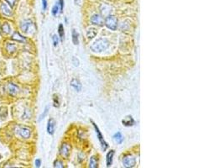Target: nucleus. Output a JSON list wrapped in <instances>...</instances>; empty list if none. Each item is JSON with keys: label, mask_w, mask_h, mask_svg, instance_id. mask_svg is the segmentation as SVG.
Segmentation results:
<instances>
[{"label": "nucleus", "mask_w": 224, "mask_h": 168, "mask_svg": "<svg viewBox=\"0 0 224 168\" xmlns=\"http://www.w3.org/2000/svg\"><path fill=\"white\" fill-rule=\"evenodd\" d=\"M19 91V88L15 83L10 82V83L8 84V92L10 96H13V97L16 96L18 94Z\"/></svg>", "instance_id": "0eeeda50"}, {"label": "nucleus", "mask_w": 224, "mask_h": 168, "mask_svg": "<svg viewBox=\"0 0 224 168\" xmlns=\"http://www.w3.org/2000/svg\"><path fill=\"white\" fill-rule=\"evenodd\" d=\"M41 166V161L40 159H36L35 160V167H40Z\"/></svg>", "instance_id": "2f4dec72"}, {"label": "nucleus", "mask_w": 224, "mask_h": 168, "mask_svg": "<svg viewBox=\"0 0 224 168\" xmlns=\"http://www.w3.org/2000/svg\"><path fill=\"white\" fill-rule=\"evenodd\" d=\"M59 7H60V13L63 12V8H64V0H59L58 2Z\"/></svg>", "instance_id": "c85d7f7f"}, {"label": "nucleus", "mask_w": 224, "mask_h": 168, "mask_svg": "<svg viewBox=\"0 0 224 168\" xmlns=\"http://www.w3.org/2000/svg\"><path fill=\"white\" fill-rule=\"evenodd\" d=\"M134 119L132 118V116H127V117L125 118V119H123V120H122V124L124 125V126H127V127H129V126H133L134 124Z\"/></svg>", "instance_id": "4468645a"}, {"label": "nucleus", "mask_w": 224, "mask_h": 168, "mask_svg": "<svg viewBox=\"0 0 224 168\" xmlns=\"http://www.w3.org/2000/svg\"><path fill=\"white\" fill-rule=\"evenodd\" d=\"M60 155L65 158V159H67L69 155H70V152H71V146L67 143H63L61 146L60 147Z\"/></svg>", "instance_id": "39448f33"}, {"label": "nucleus", "mask_w": 224, "mask_h": 168, "mask_svg": "<svg viewBox=\"0 0 224 168\" xmlns=\"http://www.w3.org/2000/svg\"><path fill=\"white\" fill-rule=\"evenodd\" d=\"M12 40H15V41H18V42H25V41H26L25 37L23 36L19 32H15V33L13 34V36H12Z\"/></svg>", "instance_id": "ddd939ff"}, {"label": "nucleus", "mask_w": 224, "mask_h": 168, "mask_svg": "<svg viewBox=\"0 0 224 168\" xmlns=\"http://www.w3.org/2000/svg\"><path fill=\"white\" fill-rule=\"evenodd\" d=\"M114 153H115V151H114L113 150H111L109 153H108V155H107V167H111V165H112L113 157V155H114Z\"/></svg>", "instance_id": "2eb2a0df"}, {"label": "nucleus", "mask_w": 224, "mask_h": 168, "mask_svg": "<svg viewBox=\"0 0 224 168\" xmlns=\"http://www.w3.org/2000/svg\"><path fill=\"white\" fill-rule=\"evenodd\" d=\"M71 86L75 90H77V92H80L81 90V83L80 82V81L77 78H73L71 81Z\"/></svg>", "instance_id": "f8f14e48"}, {"label": "nucleus", "mask_w": 224, "mask_h": 168, "mask_svg": "<svg viewBox=\"0 0 224 168\" xmlns=\"http://www.w3.org/2000/svg\"><path fill=\"white\" fill-rule=\"evenodd\" d=\"M92 122V124L93 125L94 129H95V131L97 133V138L99 139V141H100V143H101V146H102V151H105L107 149H108V147H109V145H108V143L104 140L103 139V136H102V135L101 131H100V130L98 129V127L97 126V124L94 123L93 121H91Z\"/></svg>", "instance_id": "7ed1b4c3"}, {"label": "nucleus", "mask_w": 224, "mask_h": 168, "mask_svg": "<svg viewBox=\"0 0 224 168\" xmlns=\"http://www.w3.org/2000/svg\"><path fill=\"white\" fill-rule=\"evenodd\" d=\"M113 139L115 140L118 144H121L123 140V135H122V134H121L120 132L116 133L115 135H113Z\"/></svg>", "instance_id": "f3484780"}, {"label": "nucleus", "mask_w": 224, "mask_h": 168, "mask_svg": "<svg viewBox=\"0 0 224 168\" xmlns=\"http://www.w3.org/2000/svg\"><path fill=\"white\" fill-rule=\"evenodd\" d=\"M32 21L30 20H25L24 21H22L21 24H20V28H21L22 31L24 32V33H27L28 30H29V27L32 25Z\"/></svg>", "instance_id": "9d476101"}, {"label": "nucleus", "mask_w": 224, "mask_h": 168, "mask_svg": "<svg viewBox=\"0 0 224 168\" xmlns=\"http://www.w3.org/2000/svg\"><path fill=\"white\" fill-rule=\"evenodd\" d=\"M72 41L74 45H78L79 43V40H78V34L76 31V29H72Z\"/></svg>", "instance_id": "4be33fe9"}, {"label": "nucleus", "mask_w": 224, "mask_h": 168, "mask_svg": "<svg viewBox=\"0 0 224 168\" xmlns=\"http://www.w3.org/2000/svg\"><path fill=\"white\" fill-rule=\"evenodd\" d=\"M6 49L9 53H13L16 51V45L15 44H11V43H8L6 45Z\"/></svg>", "instance_id": "5701e85b"}, {"label": "nucleus", "mask_w": 224, "mask_h": 168, "mask_svg": "<svg viewBox=\"0 0 224 168\" xmlns=\"http://www.w3.org/2000/svg\"><path fill=\"white\" fill-rule=\"evenodd\" d=\"M0 10H1L2 14L5 16H11L13 15L11 8L8 4L4 3H0Z\"/></svg>", "instance_id": "6e6552de"}, {"label": "nucleus", "mask_w": 224, "mask_h": 168, "mask_svg": "<svg viewBox=\"0 0 224 168\" xmlns=\"http://www.w3.org/2000/svg\"><path fill=\"white\" fill-rule=\"evenodd\" d=\"M52 40H53V45H54V46H57L58 43H59V37H58L56 35H54L53 37H52Z\"/></svg>", "instance_id": "cd10ccee"}, {"label": "nucleus", "mask_w": 224, "mask_h": 168, "mask_svg": "<svg viewBox=\"0 0 224 168\" xmlns=\"http://www.w3.org/2000/svg\"><path fill=\"white\" fill-rule=\"evenodd\" d=\"M91 22L96 25H99V26L103 25V20H102L101 15H93V17L91 18Z\"/></svg>", "instance_id": "1a4fd4ad"}, {"label": "nucleus", "mask_w": 224, "mask_h": 168, "mask_svg": "<svg viewBox=\"0 0 224 168\" xmlns=\"http://www.w3.org/2000/svg\"><path fill=\"white\" fill-rule=\"evenodd\" d=\"M42 6H43V10L45 11L47 8V0H42Z\"/></svg>", "instance_id": "7c9ffc66"}, {"label": "nucleus", "mask_w": 224, "mask_h": 168, "mask_svg": "<svg viewBox=\"0 0 224 168\" xmlns=\"http://www.w3.org/2000/svg\"><path fill=\"white\" fill-rule=\"evenodd\" d=\"M123 165L124 167L132 168L135 167L136 165V160L134 156L133 155H126L123 159Z\"/></svg>", "instance_id": "20e7f679"}, {"label": "nucleus", "mask_w": 224, "mask_h": 168, "mask_svg": "<svg viewBox=\"0 0 224 168\" xmlns=\"http://www.w3.org/2000/svg\"><path fill=\"white\" fill-rule=\"evenodd\" d=\"M55 127H56V121L53 119H50L48 120V124H47V132H48L49 135L54 134Z\"/></svg>", "instance_id": "9b49d317"}, {"label": "nucleus", "mask_w": 224, "mask_h": 168, "mask_svg": "<svg viewBox=\"0 0 224 168\" xmlns=\"http://www.w3.org/2000/svg\"><path fill=\"white\" fill-rule=\"evenodd\" d=\"M7 2V3L10 6V7H14L16 3V0H5Z\"/></svg>", "instance_id": "c756f323"}, {"label": "nucleus", "mask_w": 224, "mask_h": 168, "mask_svg": "<svg viewBox=\"0 0 224 168\" xmlns=\"http://www.w3.org/2000/svg\"><path fill=\"white\" fill-rule=\"evenodd\" d=\"M73 63H74V66H79V61L77 58H73Z\"/></svg>", "instance_id": "473e14b6"}, {"label": "nucleus", "mask_w": 224, "mask_h": 168, "mask_svg": "<svg viewBox=\"0 0 224 168\" xmlns=\"http://www.w3.org/2000/svg\"><path fill=\"white\" fill-rule=\"evenodd\" d=\"M53 103H54V106L56 108H58L60 106V101H59V98H58L57 95L53 96Z\"/></svg>", "instance_id": "a878e982"}, {"label": "nucleus", "mask_w": 224, "mask_h": 168, "mask_svg": "<svg viewBox=\"0 0 224 168\" xmlns=\"http://www.w3.org/2000/svg\"><path fill=\"white\" fill-rule=\"evenodd\" d=\"M97 30L95 29H89L87 32V36L88 39H93L97 36Z\"/></svg>", "instance_id": "aec40b11"}, {"label": "nucleus", "mask_w": 224, "mask_h": 168, "mask_svg": "<svg viewBox=\"0 0 224 168\" xmlns=\"http://www.w3.org/2000/svg\"><path fill=\"white\" fill-rule=\"evenodd\" d=\"M53 167L56 168H63L64 167V164H63V162H62L61 161H60V160H56V161H54V163H53Z\"/></svg>", "instance_id": "393cba45"}, {"label": "nucleus", "mask_w": 224, "mask_h": 168, "mask_svg": "<svg viewBox=\"0 0 224 168\" xmlns=\"http://www.w3.org/2000/svg\"><path fill=\"white\" fill-rule=\"evenodd\" d=\"M59 12H60V7H59V4H58V3H57L56 4H55V5L53 6L51 13H52V15H54V16H56Z\"/></svg>", "instance_id": "b1692460"}, {"label": "nucleus", "mask_w": 224, "mask_h": 168, "mask_svg": "<svg viewBox=\"0 0 224 168\" xmlns=\"http://www.w3.org/2000/svg\"><path fill=\"white\" fill-rule=\"evenodd\" d=\"M1 29H2L3 33H5V34H7V35H8V34L11 32V27H10V25L8 24V23H3V24H2Z\"/></svg>", "instance_id": "dca6fc26"}, {"label": "nucleus", "mask_w": 224, "mask_h": 168, "mask_svg": "<svg viewBox=\"0 0 224 168\" xmlns=\"http://www.w3.org/2000/svg\"><path fill=\"white\" fill-rule=\"evenodd\" d=\"M89 167L91 168H96L98 167V163H97V159L95 156H92L90 159L89 162Z\"/></svg>", "instance_id": "a211bd4d"}, {"label": "nucleus", "mask_w": 224, "mask_h": 168, "mask_svg": "<svg viewBox=\"0 0 224 168\" xmlns=\"http://www.w3.org/2000/svg\"><path fill=\"white\" fill-rule=\"evenodd\" d=\"M58 32H59V36H60V39L61 41H63L64 40V36H65V32H64V27L62 24H60L59 28H58Z\"/></svg>", "instance_id": "6ab92c4d"}, {"label": "nucleus", "mask_w": 224, "mask_h": 168, "mask_svg": "<svg viewBox=\"0 0 224 168\" xmlns=\"http://www.w3.org/2000/svg\"><path fill=\"white\" fill-rule=\"evenodd\" d=\"M17 131L19 133V135L24 139H29L31 135V130L29 128H26V127H18Z\"/></svg>", "instance_id": "423d86ee"}, {"label": "nucleus", "mask_w": 224, "mask_h": 168, "mask_svg": "<svg viewBox=\"0 0 224 168\" xmlns=\"http://www.w3.org/2000/svg\"><path fill=\"white\" fill-rule=\"evenodd\" d=\"M105 25L112 30H116L118 27V20L114 15H109L105 19Z\"/></svg>", "instance_id": "f03ea898"}, {"label": "nucleus", "mask_w": 224, "mask_h": 168, "mask_svg": "<svg viewBox=\"0 0 224 168\" xmlns=\"http://www.w3.org/2000/svg\"><path fill=\"white\" fill-rule=\"evenodd\" d=\"M109 45V40L107 39H98L93 44L91 45V49L94 52H102L105 51Z\"/></svg>", "instance_id": "f257e3e1"}, {"label": "nucleus", "mask_w": 224, "mask_h": 168, "mask_svg": "<svg viewBox=\"0 0 224 168\" xmlns=\"http://www.w3.org/2000/svg\"><path fill=\"white\" fill-rule=\"evenodd\" d=\"M8 115V109L5 107H1L0 108V119H4Z\"/></svg>", "instance_id": "412c9836"}, {"label": "nucleus", "mask_w": 224, "mask_h": 168, "mask_svg": "<svg viewBox=\"0 0 224 168\" xmlns=\"http://www.w3.org/2000/svg\"><path fill=\"white\" fill-rule=\"evenodd\" d=\"M48 111H49V107L47 106V107H45V110H44V112H43V114L40 116V119H39V121H41L42 119H43L46 116V114H48Z\"/></svg>", "instance_id": "bb28decb"}]
</instances>
